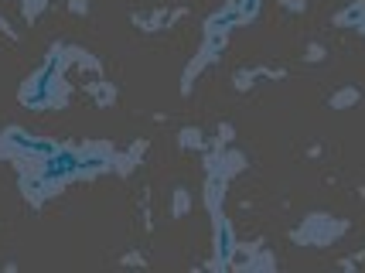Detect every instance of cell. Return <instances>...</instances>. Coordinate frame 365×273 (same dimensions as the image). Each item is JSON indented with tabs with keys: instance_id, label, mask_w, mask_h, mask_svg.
<instances>
[{
	"instance_id": "obj_2",
	"label": "cell",
	"mask_w": 365,
	"mask_h": 273,
	"mask_svg": "<svg viewBox=\"0 0 365 273\" xmlns=\"http://www.w3.org/2000/svg\"><path fill=\"white\" fill-rule=\"evenodd\" d=\"M345 232V222H331L328 215H314V219H307L304 229L297 232L301 239H311L314 246H324V242H331L334 236H341Z\"/></svg>"
},
{
	"instance_id": "obj_1",
	"label": "cell",
	"mask_w": 365,
	"mask_h": 273,
	"mask_svg": "<svg viewBox=\"0 0 365 273\" xmlns=\"http://www.w3.org/2000/svg\"><path fill=\"white\" fill-rule=\"evenodd\" d=\"M38 171L48 181V188L65 185V181L82 175V154L79 150H55V154H48L45 161H38Z\"/></svg>"
},
{
	"instance_id": "obj_6",
	"label": "cell",
	"mask_w": 365,
	"mask_h": 273,
	"mask_svg": "<svg viewBox=\"0 0 365 273\" xmlns=\"http://www.w3.org/2000/svg\"><path fill=\"white\" fill-rule=\"evenodd\" d=\"M239 11H242V17H253L256 11H259V0H232Z\"/></svg>"
},
{
	"instance_id": "obj_4",
	"label": "cell",
	"mask_w": 365,
	"mask_h": 273,
	"mask_svg": "<svg viewBox=\"0 0 365 273\" xmlns=\"http://www.w3.org/2000/svg\"><path fill=\"white\" fill-rule=\"evenodd\" d=\"M215 253H219V263H225V259L236 253V239H232V229H229L225 219L215 222Z\"/></svg>"
},
{
	"instance_id": "obj_3",
	"label": "cell",
	"mask_w": 365,
	"mask_h": 273,
	"mask_svg": "<svg viewBox=\"0 0 365 273\" xmlns=\"http://www.w3.org/2000/svg\"><path fill=\"white\" fill-rule=\"evenodd\" d=\"M110 164H113V150L99 144L82 154V175H99V171H106Z\"/></svg>"
},
{
	"instance_id": "obj_5",
	"label": "cell",
	"mask_w": 365,
	"mask_h": 273,
	"mask_svg": "<svg viewBox=\"0 0 365 273\" xmlns=\"http://www.w3.org/2000/svg\"><path fill=\"white\" fill-rule=\"evenodd\" d=\"M351 103H359V93H355V89H345V93L331 96V106H334V110H345V106H351Z\"/></svg>"
}]
</instances>
